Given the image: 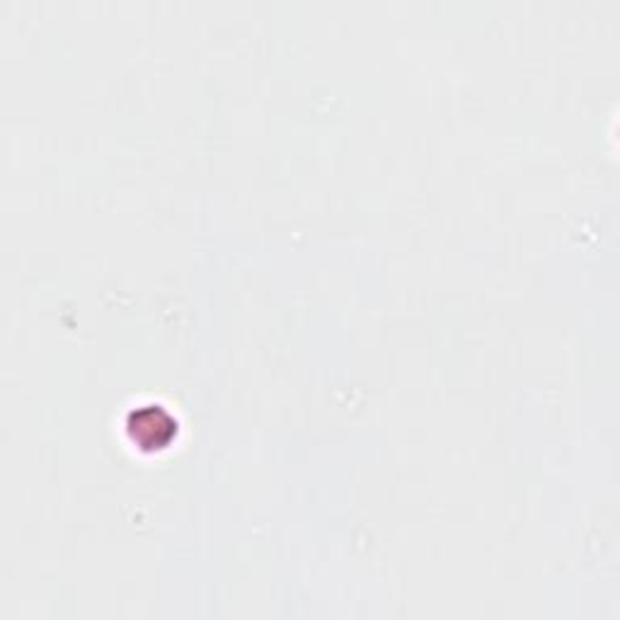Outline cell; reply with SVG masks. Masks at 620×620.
Returning a JSON list of instances; mask_svg holds the SVG:
<instances>
[{
  "label": "cell",
  "mask_w": 620,
  "mask_h": 620,
  "mask_svg": "<svg viewBox=\"0 0 620 620\" xmlns=\"http://www.w3.org/2000/svg\"><path fill=\"white\" fill-rule=\"evenodd\" d=\"M129 432L134 434V441H141L143 446L157 451L175 444L177 425H173L167 409H149V413L136 409Z\"/></svg>",
  "instance_id": "obj_1"
}]
</instances>
